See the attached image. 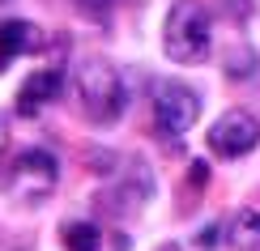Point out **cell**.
Instances as JSON below:
<instances>
[{
	"label": "cell",
	"instance_id": "7",
	"mask_svg": "<svg viewBox=\"0 0 260 251\" xmlns=\"http://www.w3.org/2000/svg\"><path fill=\"white\" fill-rule=\"evenodd\" d=\"M39 47H43V30L39 26L17 21V17L0 21V64L17 60V56H30V51H39Z\"/></svg>",
	"mask_w": 260,
	"mask_h": 251
},
{
	"label": "cell",
	"instance_id": "5",
	"mask_svg": "<svg viewBox=\"0 0 260 251\" xmlns=\"http://www.w3.org/2000/svg\"><path fill=\"white\" fill-rule=\"evenodd\" d=\"M260 145V119L252 111H226L209 128V149L226 162H239Z\"/></svg>",
	"mask_w": 260,
	"mask_h": 251
},
{
	"label": "cell",
	"instance_id": "8",
	"mask_svg": "<svg viewBox=\"0 0 260 251\" xmlns=\"http://www.w3.org/2000/svg\"><path fill=\"white\" fill-rule=\"evenodd\" d=\"M231 247L235 251H260V209H239L231 217Z\"/></svg>",
	"mask_w": 260,
	"mask_h": 251
},
{
	"label": "cell",
	"instance_id": "11",
	"mask_svg": "<svg viewBox=\"0 0 260 251\" xmlns=\"http://www.w3.org/2000/svg\"><path fill=\"white\" fill-rule=\"evenodd\" d=\"M77 9H81L90 21H107V13L115 9V0H77Z\"/></svg>",
	"mask_w": 260,
	"mask_h": 251
},
{
	"label": "cell",
	"instance_id": "4",
	"mask_svg": "<svg viewBox=\"0 0 260 251\" xmlns=\"http://www.w3.org/2000/svg\"><path fill=\"white\" fill-rule=\"evenodd\" d=\"M201 119V94L183 81L154 85V128L162 136H183Z\"/></svg>",
	"mask_w": 260,
	"mask_h": 251
},
{
	"label": "cell",
	"instance_id": "1",
	"mask_svg": "<svg viewBox=\"0 0 260 251\" xmlns=\"http://www.w3.org/2000/svg\"><path fill=\"white\" fill-rule=\"evenodd\" d=\"M213 47V17L201 0H175L162 21V51L175 64H205Z\"/></svg>",
	"mask_w": 260,
	"mask_h": 251
},
{
	"label": "cell",
	"instance_id": "15",
	"mask_svg": "<svg viewBox=\"0 0 260 251\" xmlns=\"http://www.w3.org/2000/svg\"><path fill=\"white\" fill-rule=\"evenodd\" d=\"M5 145H9V119L0 115V154H5Z\"/></svg>",
	"mask_w": 260,
	"mask_h": 251
},
{
	"label": "cell",
	"instance_id": "3",
	"mask_svg": "<svg viewBox=\"0 0 260 251\" xmlns=\"http://www.w3.org/2000/svg\"><path fill=\"white\" fill-rule=\"evenodd\" d=\"M60 183V162L51 149H26L13 170H9V196H13L17 204H39L47 200L51 192H56Z\"/></svg>",
	"mask_w": 260,
	"mask_h": 251
},
{
	"label": "cell",
	"instance_id": "13",
	"mask_svg": "<svg viewBox=\"0 0 260 251\" xmlns=\"http://www.w3.org/2000/svg\"><path fill=\"white\" fill-rule=\"evenodd\" d=\"M213 238H218V226H205V230L197 234V247H218Z\"/></svg>",
	"mask_w": 260,
	"mask_h": 251
},
{
	"label": "cell",
	"instance_id": "9",
	"mask_svg": "<svg viewBox=\"0 0 260 251\" xmlns=\"http://www.w3.org/2000/svg\"><path fill=\"white\" fill-rule=\"evenodd\" d=\"M64 247L69 251H99L103 247V230L94 222H64Z\"/></svg>",
	"mask_w": 260,
	"mask_h": 251
},
{
	"label": "cell",
	"instance_id": "2",
	"mask_svg": "<svg viewBox=\"0 0 260 251\" xmlns=\"http://www.w3.org/2000/svg\"><path fill=\"white\" fill-rule=\"evenodd\" d=\"M77 98L85 106V119L90 124H103V128H111L124 115V102H128L120 73L107 60H85L77 68Z\"/></svg>",
	"mask_w": 260,
	"mask_h": 251
},
{
	"label": "cell",
	"instance_id": "12",
	"mask_svg": "<svg viewBox=\"0 0 260 251\" xmlns=\"http://www.w3.org/2000/svg\"><path fill=\"white\" fill-rule=\"evenodd\" d=\"M188 179H192V188H205V183H209V166H205V162H192Z\"/></svg>",
	"mask_w": 260,
	"mask_h": 251
},
{
	"label": "cell",
	"instance_id": "6",
	"mask_svg": "<svg viewBox=\"0 0 260 251\" xmlns=\"http://www.w3.org/2000/svg\"><path fill=\"white\" fill-rule=\"evenodd\" d=\"M64 94V73L60 68H43L35 73V77L21 81L17 90V115H39L47 102H56V98Z\"/></svg>",
	"mask_w": 260,
	"mask_h": 251
},
{
	"label": "cell",
	"instance_id": "14",
	"mask_svg": "<svg viewBox=\"0 0 260 251\" xmlns=\"http://www.w3.org/2000/svg\"><path fill=\"white\" fill-rule=\"evenodd\" d=\"M235 9V17H252V0H226Z\"/></svg>",
	"mask_w": 260,
	"mask_h": 251
},
{
	"label": "cell",
	"instance_id": "10",
	"mask_svg": "<svg viewBox=\"0 0 260 251\" xmlns=\"http://www.w3.org/2000/svg\"><path fill=\"white\" fill-rule=\"evenodd\" d=\"M256 73V51L252 47H231V56H226V77H252Z\"/></svg>",
	"mask_w": 260,
	"mask_h": 251
}]
</instances>
